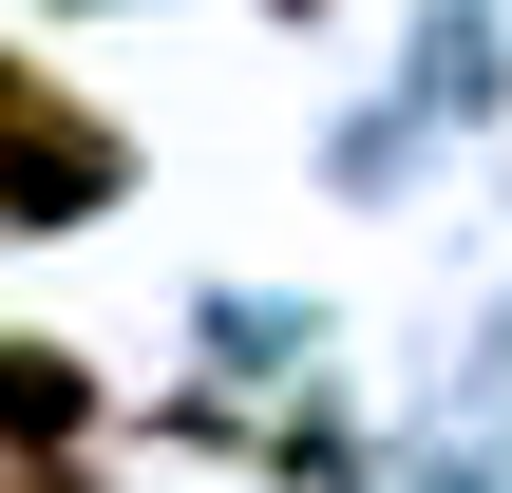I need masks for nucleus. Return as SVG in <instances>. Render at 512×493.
<instances>
[{
    "mask_svg": "<svg viewBox=\"0 0 512 493\" xmlns=\"http://www.w3.org/2000/svg\"><path fill=\"white\" fill-rule=\"evenodd\" d=\"M95 399H76V361L57 342H0V437H76Z\"/></svg>",
    "mask_w": 512,
    "mask_h": 493,
    "instance_id": "nucleus-2",
    "label": "nucleus"
},
{
    "mask_svg": "<svg viewBox=\"0 0 512 493\" xmlns=\"http://www.w3.org/2000/svg\"><path fill=\"white\" fill-rule=\"evenodd\" d=\"M114 171H133V152H114L38 57H0V228H95V209H114Z\"/></svg>",
    "mask_w": 512,
    "mask_h": 493,
    "instance_id": "nucleus-1",
    "label": "nucleus"
}]
</instances>
